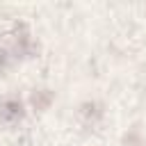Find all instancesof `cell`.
Segmentation results:
<instances>
[{
  "label": "cell",
  "instance_id": "cell-1",
  "mask_svg": "<svg viewBox=\"0 0 146 146\" xmlns=\"http://www.w3.org/2000/svg\"><path fill=\"white\" fill-rule=\"evenodd\" d=\"M21 119H23V105H21V100L7 98V100L0 103V123L14 125V123H18Z\"/></svg>",
  "mask_w": 146,
  "mask_h": 146
},
{
  "label": "cell",
  "instance_id": "cell-2",
  "mask_svg": "<svg viewBox=\"0 0 146 146\" xmlns=\"http://www.w3.org/2000/svg\"><path fill=\"white\" fill-rule=\"evenodd\" d=\"M48 100H50V91H39V94L32 96V103H34L36 107H46Z\"/></svg>",
  "mask_w": 146,
  "mask_h": 146
}]
</instances>
